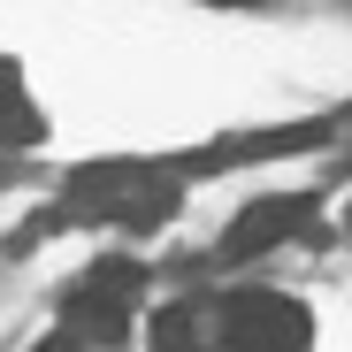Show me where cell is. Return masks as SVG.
<instances>
[{
    "instance_id": "obj_4",
    "label": "cell",
    "mask_w": 352,
    "mask_h": 352,
    "mask_svg": "<svg viewBox=\"0 0 352 352\" xmlns=\"http://www.w3.org/2000/svg\"><path fill=\"white\" fill-rule=\"evenodd\" d=\"M307 222H314V199H307V192H276V199H253L238 222L222 230V253H230V261H253V253H268V245H283V238H299Z\"/></svg>"
},
{
    "instance_id": "obj_7",
    "label": "cell",
    "mask_w": 352,
    "mask_h": 352,
    "mask_svg": "<svg viewBox=\"0 0 352 352\" xmlns=\"http://www.w3.org/2000/svg\"><path fill=\"white\" fill-rule=\"evenodd\" d=\"M207 344V307H168L153 322V352H199Z\"/></svg>"
},
{
    "instance_id": "obj_1",
    "label": "cell",
    "mask_w": 352,
    "mask_h": 352,
    "mask_svg": "<svg viewBox=\"0 0 352 352\" xmlns=\"http://www.w3.org/2000/svg\"><path fill=\"white\" fill-rule=\"evenodd\" d=\"M69 222H123V230H153L176 214V168L153 161H92L69 176Z\"/></svg>"
},
{
    "instance_id": "obj_3",
    "label": "cell",
    "mask_w": 352,
    "mask_h": 352,
    "mask_svg": "<svg viewBox=\"0 0 352 352\" xmlns=\"http://www.w3.org/2000/svg\"><path fill=\"white\" fill-rule=\"evenodd\" d=\"M214 337L230 352H307L314 344V314L291 291H238L214 307Z\"/></svg>"
},
{
    "instance_id": "obj_9",
    "label": "cell",
    "mask_w": 352,
    "mask_h": 352,
    "mask_svg": "<svg viewBox=\"0 0 352 352\" xmlns=\"http://www.w3.org/2000/svg\"><path fill=\"white\" fill-rule=\"evenodd\" d=\"M214 8H261V0H214Z\"/></svg>"
},
{
    "instance_id": "obj_10",
    "label": "cell",
    "mask_w": 352,
    "mask_h": 352,
    "mask_svg": "<svg viewBox=\"0 0 352 352\" xmlns=\"http://www.w3.org/2000/svg\"><path fill=\"white\" fill-rule=\"evenodd\" d=\"M0 176H8V168H0Z\"/></svg>"
},
{
    "instance_id": "obj_2",
    "label": "cell",
    "mask_w": 352,
    "mask_h": 352,
    "mask_svg": "<svg viewBox=\"0 0 352 352\" xmlns=\"http://www.w3.org/2000/svg\"><path fill=\"white\" fill-rule=\"evenodd\" d=\"M138 291H146V268L138 261H92L77 283H69V299H62V329L85 337V344H123L131 337V307H138Z\"/></svg>"
},
{
    "instance_id": "obj_6",
    "label": "cell",
    "mask_w": 352,
    "mask_h": 352,
    "mask_svg": "<svg viewBox=\"0 0 352 352\" xmlns=\"http://www.w3.org/2000/svg\"><path fill=\"white\" fill-rule=\"evenodd\" d=\"M46 123H38V107L23 92V69L16 62H0V146H38Z\"/></svg>"
},
{
    "instance_id": "obj_5",
    "label": "cell",
    "mask_w": 352,
    "mask_h": 352,
    "mask_svg": "<svg viewBox=\"0 0 352 352\" xmlns=\"http://www.w3.org/2000/svg\"><path fill=\"white\" fill-rule=\"evenodd\" d=\"M329 131L322 123H291V131H253V138H214L207 153H192L184 168H253V161H283V153H314Z\"/></svg>"
},
{
    "instance_id": "obj_8",
    "label": "cell",
    "mask_w": 352,
    "mask_h": 352,
    "mask_svg": "<svg viewBox=\"0 0 352 352\" xmlns=\"http://www.w3.org/2000/svg\"><path fill=\"white\" fill-rule=\"evenodd\" d=\"M38 352H85V337H69V329H62V337H46Z\"/></svg>"
}]
</instances>
